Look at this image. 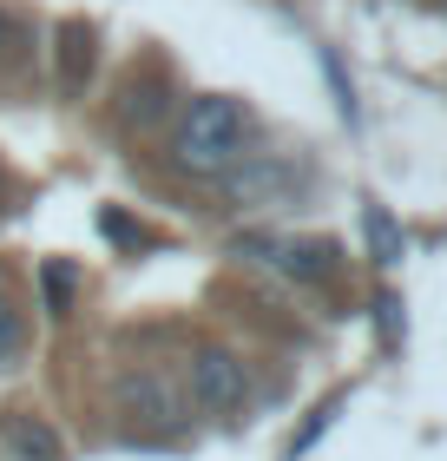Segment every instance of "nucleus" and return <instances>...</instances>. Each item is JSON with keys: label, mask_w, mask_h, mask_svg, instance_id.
I'll return each mask as SVG.
<instances>
[{"label": "nucleus", "mask_w": 447, "mask_h": 461, "mask_svg": "<svg viewBox=\"0 0 447 461\" xmlns=\"http://www.w3.org/2000/svg\"><path fill=\"white\" fill-rule=\"evenodd\" d=\"M0 435H7V448H13L20 461H59V455H67V442H59L40 415H27V409L0 415Z\"/></svg>", "instance_id": "20e7f679"}, {"label": "nucleus", "mask_w": 447, "mask_h": 461, "mask_svg": "<svg viewBox=\"0 0 447 461\" xmlns=\"http://www.w3.org/2000/svg\"><path fill=\"white\" fill-rule=\"evenodd\" d=\"M276 270L296 284H329L335 277V244L329 238H303V244H276Z\"/></svg>", "instance_id": "39448f33"}, {"label": "nucleus", "mask_w": 447, "mask_h": 461, "mask_svg": "<svg viewBox=\"0 0 447 461\" xmlns=\"http://www.w3.org/2000/svg\"><path fill=\"white\" fill-rule=\"evenodd\" d=\"M0 47H7V20H0Z\"/></svg>", "instance_id": "9d476101"}, {"label": "nucleus", "mask_w": 447, "mask_h": 461, "mask_svg": "<svg viewBox=\"0 0 447 461\" xmlns=\"http://www.w3.org/2000/svg\"><path fill=\"white\" fill-rule=\"evenodd\" d=\"M79 47H86V33L67 27V86H79Z\"/></svg>", "instance_id": "1a4fd4ad"}, {"label": "nucleus", "mask_w": 447, "mask_h": 461, "mask_svg": "<svg viewBox=\"0 0 447 461\" xmlns=\"http://www.w3.org/2000/svg\"><path fill=\"white\" fill-rule=\"evenodd\" d=\"M119 409L132 415V429H145V435H172L178 429V395L165 389L152 369H139V375L119 383Z\"/></svg>", "instance_id": "7ed1b4c3"}, {"label": "nucleus", "mask_w": 447, "mask_h": 461, "mask_svg": "<svg viewBox=\"0 0 447 461\" xmlns=\"http://www.w3.org/2000/svg\"><path fill=\"white\" fill-rule=\"evenodd\" d=\"M191 402L204 415H237L250 402V375L230 349H198L191 356Z\"/></svg>", "instance_id": "f03ea898"}, {"label": "nucleus", "mask_w": 447, "mask_h": 461, "mask_svg": "<svg viewBox=\"0 0 447 461\" xmlns=\"http://www.w3.org/2000/svg\"><path fill=\"white\" fill-rule=\"evenodd\" d=\"M244 145H250V113L237 99H198L178 125V165L198 172V178L230 172V165L244 158Z\"/></svg>", "instance_id": "f257e3e1"}, {"label": "nucleus", "mask_w": 447, "mask_h": 461, "mask_svg": "<svg viewBox=\"0 0 447 461\" xmlns=\"http://www.w3.org/2000/svg\"><path fill=\"white\" fill-rule=\"evenodd\" d=\"M40 290H47V310H53V317H67V310H73V290H79V270H73L67 258H47V264H40Z\"/></svg>", "instance_id": "423d86ee"}, {"label": "nucleus", "mask_w": 447, "mask_h": 461, "mask_svg": "<svg viewBox=\"0 0 447 461\" xmlns=\"http://www.w3.org/2000/svg\"><path fill=\"white\" fill-rule=\"evenodd\" d=\"M362 224H369L375 264H395V258H401V238H395V224H389V212H381V204H369V212H362Z\"/></svg>", "instance_id": "0eeeda50"}, {"label": "nucleus", "mask_w": 447, "mask_h": 461, "mask_svg": "<svg viewBox=\"0 0 447 461\" xmlns=\"http://www.w3.org/2000/svg\"><path fill=\"white\" fill-rule=\"evenodd\" d=\"M13 349H20V310L7 297V284H0V369L13 363Z\"/></svg>", "instance_id": "6e6552de"}]
</instances>
